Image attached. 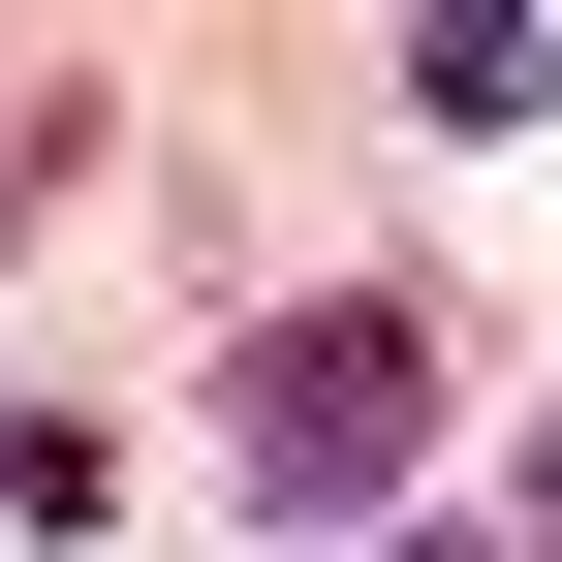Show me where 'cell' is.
Here are the masks:
<instances>
[{
    "instance_id": "6da1fadb",
    "label": "cell",
    "mask_w": 562,
    "mask_h": 562,
    "mask_svg": "<svg viewBox=\"0 0 562 562\" xmlns=\"http://www.w3.org/2000/svg\"><path fill=\"white\" fill-rule=\"evenodd\" d=\"M406 438H438V313H406V281H313V313L220 375V469H250L281 531H313V501H375Z\"/></svg>"
},
{
    "instance_id": "7a4b0ae2",
    "label": "cell",
    "mask_w": 562,
    "mask_h": 562,
    "mask_svg": "<svg viewBox=\"0 0 562 562\" xmlns=\"http://www.w3.org/2000/svg\"><path fill=\"white\" fill-rule=\"evenodd\" d=\"M531 531H562V469H531Z\"/></svg>"
}]
</instances>
